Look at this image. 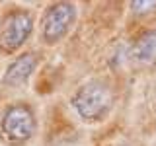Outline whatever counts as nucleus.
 Masks as SVG:
<instances>
[{"mask_svg": "<svg viewBox=\"0 0 156 146\" xmlns=\"http://www.w3.org/2000/svg\"><path fill=\"white\" fill-rule=\"evenodd\" d=\"M115 107L113 88L104 78H92L80 84L70 96V109L86 125H98L109 119Z\"/></svg>", "mask_w": 156, "mask_h": 146, "instance_id": "obj_1", "label": "nucleus"}, {"mask_svg": "<svg viewBox=\"0 0 156 146\" xmlns=\"http://www.w3.org/2000/svg\"><path fill=\"white\" fill-rule=\"evenodd\" d=\"M37 133V117L26 101H14L0 113V136L8 146H23Z\"/></svg>", "mask_w": 156, "mask_h": 146, "instance_id": "obj_2", "label": "nucleus"}, {"mask_svg": "<svg viewBox=\"0 0 156 146\" xmlns=\"http://www.w3.org/2000/svg\"><path fill=\"white\" fill-rule=\"evenodd\" d=\"M78 18V10L72 2L49 4L39 19V39L43 45H58L72 31Z\"/></svg>", "mask_w": 156, "mask_h": 146, "instance_id": "obj_3", "label": "nucleus"}, {"mask_svg": "<svg viewBox=\"0 0 156 146\" xmlns=\"http://www.w3.org/2000/svg\"><path fill=\"white\" fill-rule=\"evenodd\" d=\"M35 18L27 10H12L0 26V49L4 53H18L33 35Z\"/></svg>", "mask_w": 156, "mask_h": 146, "instance_id": "obj_4", "label": "nucleus"}, {"mask_svg": "<svg viewBox=\"0 0 156 146\" xmlns=\"http://www.w3.org/2000/svg\"><path fill=\"white\" fill-rule=\"evenodd\" d=\"M39 61H41L39 53H35V51L20 53L18 57H14L8 62L6 70H4L2 78H0V84L4 88H10V90L26 86L31 80V76L35 74V70L39 68Z\"/></svg>", "mask_w": 156, "mask_h": 146, "instance_id": "obj_5", "label": "nucleus"}, {"mask_svg": "<svg viewBox=\"0 0 156 146\" xmlns=\"http://www.w3.org/2000/svg\"><path fill=\"white\" fill-rule=\"evenodd\" d=\"M129 57L139 66H156V29H146L129 47Z\"/></svg>", "mask_w": 156, "mask_h": 146, "instance_id": "obj_6", "label": "nucleus"}, {"mask_svg": "<svg viewBox=\"0 0 156 146\" xmlns=\"http://www.w3.org/2000/svg\"><path fill=\"white\" fill-rule=\"evenodd\" d=\"M131 8L135 14H148L152 12L150 8H156V2H131Z\"/></svg>", "mask_w": 156, "mask_h": 146, "instance_id": "obj_7", "label": "nucleus"}]
</instances>
